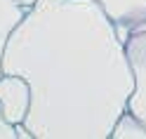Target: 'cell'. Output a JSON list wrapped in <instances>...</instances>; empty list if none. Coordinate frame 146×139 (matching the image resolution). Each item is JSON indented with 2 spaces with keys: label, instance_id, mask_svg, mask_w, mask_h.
I'll return each mask as SVG.
<instances>
[{
  "label": "cell",
  "instance_id": "cell-1",
  "mask_svg": "<svg viewBox=\"0 0 146 139\" xmlns=\"http://www.w3.org/2000/svg\"><path fill=\"white\" fill-rule=\"evenodd\" d=\"M3 73L31 82L33 139H108L134 90L125 40L94 0H35L7 40Z\"/></svg>",
  "mask_w": 146,
  "mask_h": 139
},
{
  "label": "cell",
  "instance_id": "cell-2",
  "mask_svg": "<svg viewBox=\"0 0 146 139\" xmlns=\"http://www.w3.org/2000/svg\"><path fill=\"white\" fill-rule=\"evenodd\" d=\"M125 50H127L130 69L134 76V90L130 94L127 108L146 123V26L127 35Z\"/></svg>",
  "mask_w": 146,
  "mask_h": 139
},
{
  "label": "cell",
  "instance_id": "cell-3",
  "mask_svg": "<svg viewBox=\"0 0 146 139\" xmlns=\"http://www.w3.org/2000/svg\"><path fill=\"white\" fill-rule=\"evenodd\" d=\"M31 101H33L31 82L24 76H19V73L0 76V108L12 125H19L26 120L31 111Z\"/></svg>",
  "mask_w": 146,
  "mask_h": 139
},
{
  "label": "cell",
  "instance_id": "cell-4",
  "mask_svg": "<svg viewBox=\"0 0 146 139\" xmlns=\"http://www.w3.org/2000/svg\"><path fill=\"white\" fill-rule=\"evenodd\" d=\"M94 3L111 17L123 40H127L132 31L146 26V0H94Z\"/></svg>",
  "mask_w": 146,
  "mask_h": 139
},
{
  "label": "cell",
  "instance_id": "cell-5",
  "mask_svg": "<svg viewBox=\"0 0 146 139\" xmlns=\"http://www.w3.org/2000/svg\"><path fill=\"white\" fill-rule=\"evenodd\" d=\"M26 14V7L21 5V0H0V76H3V54L7 47L12 31L21 24Z\"/></svg>",
  "mask_w": 146,
  "mask_h": 139
},
{
  "label": "cell",
  "instance_id": "cell-6",
  "mask_svg": "<svg viewBox=\"0 0 146 139\" xmlns=\"http://www.w3.org/2000/svg\"><path fill=\"white\" fill-rule=\"evenodd\" d=\"M111 137L113 139H146V123L137 113H132L130 108H125L115 120Z\"/></svg>",
  "mask_w": 146,
  "mask_h": 139
},
{
  "label": "cell",
  "instance_id": "cell-7",
  "mask_svg": "<svg viewBox=\"0 0 146 139\" xmlns=\"http://www.w3.org/2000/svg\"><path fill=\"white\" fill-rule=\"evenodd\" d=\"M0 139H19L17 137V125H12L10 120L5 118L3 108H0Z\"/></svg>",
  "mask_w": 146,
  "mask_h": 139
},
{
  "label": "cell",
  "instance_id": "cell-8",
  "mask_svg": "<svg viewBox=\"0 0 146 139\" xmlns=\"http://www.w3.org/2000/svg\"><path fill=\"white\" fill-rule=\"evenodd\" d=\"M33 3H35V0H21V5H24V7H26V10H29V7H31V5H33Z\"/></svg>",
  "mask_w": 146,
  "mask_h": 139
}]
</instances>
